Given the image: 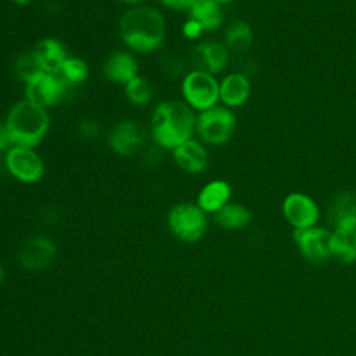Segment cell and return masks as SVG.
I'll return each mask as SVG.
<instances>
[{"label": "cell", "mask_w": 356, "mask_h": 356, "mask_svg": "<svg viewBox=\"0 0 356 356\" xmlns=\"http://www.w3.org/2000/svg\"><path fill=\"white\" fill-rule=\"evenodd\" d=\"M40 68L36 64V60L32 54V51H25L21 53L14 63V72L18 76V79L25 83L28 79H31L35 74H38Z\"/></svg>", "instance_id": "484cf974"}, {"label": "cell", "mask_w": 356, "mask_h": 356, "mask_svg": "<svg viewBox=\"0 0 356 356\" xmlns=\"http://www.w3.org/2000/svg\"><path fill=\"white\" fill-rule=\"evenodd\" d=\"M3 163L11 178L26 185L38 184L46 172L44 160L33 147L13 145L3 154Z\"/></svg>", "instance_id": "52a82bcc"}, {"label": "cell", "mask_w": 356, "mask_h": 356, "mask_svg": "<svg viewBox=\"0 0 356 356\" xmlns=\"http://www.w3.org/2000/svg\"><path fill=\"white\" fill-rule=\"evenodd\" d=\"M58 74L71 88H75L88 81L90 70L82 57L68 56Z\"/></svg>", "instance_id": "cb8c5ba5"}, {"label": "cell", "mask_w": 356, "mask_h": 356, "mask_svg": "<svg viewBox=\"0 0 356 356\" xmlns=\"http://www.w3.org/2000/svg\"><path fill=\"white\" fill-rule=\"evenodd\" d=\"M214 1H217V3L221 4V6H225V4H229V3H232V1H235V0H214Z\"/></svg>", "instance_id": "e575fe53"}, {"label": "cell", "mask_w": 356, "mask_h": 356, "mask_svg": "<svg viewBox=\"0 0 356 356\" xmlns=\"http://www.w3.org/2000/svg\"><path fill=\"white\" fill-rule=\"evenodd\" d=\"M196 113L182 100L165 99L159 102L150 114L149 135L153 145L161 150H172L195 138Z\"/></svg>", "instance_id": "7a4b0ae2"}, {"label": "cell", "mask_w": 356, "mask_h": 356, "mask_svg": "<svg viewBox=\"0 0 356 356\" xmlns=\"http://www.w3.org/2000/svg\"><path fill=\"white\" fill-rule=\"evenodd\" d=\"M146 128L136 120L122 118L117 121L107 135L110 150L120 157H132L145 149Z\"/></svg>", "instance_id": "9c48e42d"}, {"label": "cell", "mask_w": 356, "mask_h": 356, "mask_svg": "<svg viewBox=\"0 0 356 356\" xmlns=\"http://www.w3.org/2000/svg\"><path fill=\"white\" fill-rule=\"evenodd\" d=\"M252 88L249 78L242 72L227 74L220 81V104L228 108H236L243 106L249 96Z\"/></svg>", "instance_id": "ac0fdd59"}, {"label": "cell", "mask_w": 356, "mask_h": 356, "mask_svg": "<svg viewBox=\"0 0 356 356\" xmlns=\"http://www.w3.org/2000/svg\"><path fill=\"white\" fill-rule=\"evenodd\" d=\"M330 248L331 256L343 264H352L356 260V246L352 241V236L332 231Z\"/></svg>", "instance_id": "d4e9b609"}, {"label": "cell", "mask_w": 356, "mask_h": 356, "mask_svg": "<svg viewBox=\"0 0 356 356\" xmlns=\"http://www.w3.org/2000/svg\"><path fill=\"white\" fill-rule=\"evenodd\" d=\"M214 221L224 229L236 231L248 227L252 221V213L241 203L229 202L213 214Z\"/></svg>", "instance_id": "44dd1931"}, {"label": "cell", "mask_w": 356, "mask_h": 356, "mask_svg": "<svg viewBox=\"0 0 356 356\" xmlns=\"http://www.w3.org/2000/svg\"><path fill=\"white\" fill-rule=\"evenodd\" d=\"M167 227L177 239L195 243L200 241L207 231V214L196 203L181 202L170 209Z\"/></svg>", "instance_id": "8992f818"}, {"label": "cell", "mask_w": 356, "mask_h": 356, "mask_svg": "<svg viewBox=\"0 0 356 356\" xmlns=\"http://www.w3.org/2000/svg\"><path fill=\"white\" fill-rule=\"evenodd\" d=\"M331 235L332 232L323 227H310L293 229V241L300 254L313 264H321L331 257Z\"/></svg>", "instance_id": "30bf717a"}, {"label": "cell", "mask_w": 356, "mask_h": 356, "mask_svg": "<svg viewBox=\"0 0 356 356\" xmlns=\"http://www.w3.org/2000/svg\"><path fill=\"white\" fill-rule=\"evenodd\" d=\"M31 51L40 71L50 74H58L64 61L70 56L64 43L53 36L39 39Z\"/></svg>", "instance_id": "2e32d148"}, {"label": "cell", "mask_w": 356, "mask_h": 356, "mask_svg": "<svg viewBox=\"0 0 356 356\" xmlns=\"http://www.w3.org/2000/svg\"><path fill=\"white\" fill-rule=\"evenodd\" d=\"M253 29L245 21H234L224 31V44L229 51L245 53L253 44Z\"/></svg>", "instance_id": "7402d4cb"}, {"label": "cell", "mask_w": 356, "mask_h": 356, "mask_svg": "<svg viewBox=\"0 0 356 356\" xmlns=\"http://www.w3.org/2000/svg\"><path fill=\"white\" fill-rule=\"evenodd\" d=\"M159 3L170 11L181 13V11H188L193 0H159Z\"/></svg>", "instance_id": "f1b7e54d"}, {"label": "cell", "mask_w": 356, "mask_h": 356, "mask_svg": "<svg viewBox=\"0 0 356 356\" xmlns=\"http://www.w3.org/2000/svg\"><path fill=\"white\" fill-rule=\"evenodd\" d=\"M352 241H353V243H355V246H356V232L352 235Z\"/></svg>", "instance_id": "8d00e7d4"}, {"label": "cell", "mask_w": 356, "mask_h": 356, "mask_svg": "<svg viewBox=\"0 0 356 356\" xmlns=\"http://www.w3.org/2000/svg\"><path fill=\"white\" fill-rule=\"evenodd\" d=\"M3 280H4V268H3V266L0 264V282H3Z\"/></svg>", "instance_id": "d590c367"}, {"label": "cell", "mask_w": 356, "mask_h": 356, "mask_svg": "<svg viewBox=\"0 0 356 356\" xmlns=\"http://www.w3.org/2000/svg\"><path fill=\"white\" fill-rule=\"evenodd\" d=\"M78 135L85 140H93L97 139L102 134V125L96 118L92 117H83L78 121L76 125Z\"/></svg>", "instance_id": "4316f807"}, {"label": "cell", "mask_w": 356, "mask_h": 356, "mask_svg": "<svg viewBox=\"0 0 356 356\" xmlns=\"http://www.w3.org/2000/svg\"><path fill=\"white\" fill-rule=\"evenodd\" d=\"M71 89L60 74L39 71L24 83V99L50 110L64 102Z\"/></svg>", "instance_id": "ba28073f"}, {"label": "cell", "mask_w": 356, "mask_h": 356, "mask_svg": "<svg viewBox=\"0 0 356 356\" xmlns=\"http://www.w3.org/2000/svg\"><path fill=\"white\" fill-rule=\"evenodd\" d=\"M232 188L228 181L214 178L206 182L196 196V204L206 213L214 214L231 202Z\"/></svg>", "instance_id": "d6986e66"}, {"label": "cell", "mask_w": 356, "mask_h": 356, "mask_svg": "<svg viewBox=\"0 0 356 356\" xmlns=\"http://www.w3.org/2000/svg\"><path fill=\"white\" fill-rule=\"evenodd\" d=\"M15 6H19V7H25V6H28L32 0H11Z\"/></svg>", "instance_id": "836d02e7"}, {"label": "cell", "mask_w": 356, "mask_h": 356, "mask_svg": "<svg viewBox=\"0 0 356 356\" xmlns=\"http://www.w3.org/2000/svg\"><path fill=\"white\" fill-rule=\"evenodd\" d=\"M124 88L125 99L134 107H146L152 103L153 88L152 83L140 74L131 79Z\"/></svg>", "instance_id": "603a6c76"}, {"label": "cell", "mask_w": 356, "mask_h": 356, "mask_svg": "<svg viewBox=\"0 0 356 356\" xmlns=\"http://www.w3.org/2000/svg\"><path fill=\"white\" fill-rule=\"evenodd\" d=\"M181 96L196 114L220 103V81L216 75L192 68L182 75Z\"/></svg>", "instance_id": "5b68a950"}, {"label": "cell", "mask_w": 356, "mask_h": 356, "mask_svg": "<svg viewBox=\"0 0 356 356\" xmlns=\"http://www.w3.org/2000/svg\"><path fill=\"white\" fill-rule=\"evenodd\" d=\"M186 13L189 18L203 26L204 32H214L224 22L222 6L214 0H193Z\"/></svg>", "instance_id": "ffe728a7"}, {"label": "cell", "mask_w": 356, "mask_h": 356, "mask_svg": "<svg viewBox=\"0 0 356 356\" xmlns=\"http://www.w3.org/2000/svg\"><path fill=\"white\" fill-rule=\"evenodd\" d=\"M4 122L13 145L36 149L49 135L51 118L49 110L21 99L11 104Z\"/></svg>", "instance_id": "3957f363"}, {"label": "cell", "mask_w": 356, "mask_h": 356, "mask_svg": "<svg viewBox=\"0 0 356 356\" xmlns=\"http://www.w3.org/2000/svg\"><path fill=\"white\" fill-rule=\"evenodd\" d=\"M118 1H121V3H124V4H128L129 7L139 6V4H143V3H145V0H118Z\"/></svg>", "instance_id": "d6a6232c"}, {"label": "cell", "mask_w": 356, "mask_h": 356, "mask_svg": "<svg viewBox=\"0 0 356 356\" xmlns=\"http://www.w3.org/2000/svg\"><path fill=\"white\" fill-rule=\"evenodd\" d=\"M236 131V117L234 111L222 104H217L196 114V138L206 146H221L228 143Z\"/></svg>", "instance_id": "277c9868"}, {"label": "cell", "mask_w": 356, "mask_h": 356, "mask_svg": "<svg viewBox=\"0 0 356 356\" xmlns=\"http://www.w3.org/2000/svg\"><path fill=\"white\" fill-rule=\"evenodd\" d=\"M56 245L44 236H35L25 242L21 249V264L33 271L47 268L56 259Z\"/></svg>", "instance_id": "e0dca14e"}, {"label": "cell", "mask_w": 356, "mask_h": 356, "mask_svg": "<svg viewBox=\"0 0 356 356\" xmlns=\"http://www.w3.org/2000/svg\"><path fill=\"white\" fill-rule=\"evenodd\" d=\"M145 152H143V163L147 165V167H154V165H157L159 164V161H160V159H161V149L160 147H157L156 145L150 149H143Z\"/></svg>", "instance_id": "f546056e"}, {"label": "cell", "mask_w": 356, "mask_h": 356, "mask_svg": "<svg viewBox=\"0 0 356 356\" xmlns=\"http://www.w3.org/2000/svg\"><path fill=\"white\" fill-rule=\"evenodd\" d=\"M167 61H168V68H165V70H167V72H171V61H172V63H177V64H179V63H181L177 57H170ZM172 71H174V72H177V74H182V70H179V68H174V67H172ZM182 75H184V74H182Z\"/></svg>", "instance_id": "1f68e13d"}, {"label": "cell", "mask_w": 356, "mask_h": 356, "mask_svg": "<svg viewBox=\"0 0 356 356\" xmlns=\"http://www.w3.org/2000/svg\"><path fill=\"white\" fill-rule=\"evenodd\" d=\"M282 214L293 229H303L317 224L320 210L310 196L302 192H293L284 199Z\"/></svg>", "instance_id": "8fae6325"}, {"label": "cell", "mask_w": 356, "mask_h": 356, "mask_svg": "<svg viewBox=\"0 0 356 356\" xmlns=\"http://www.w3.org/2000/svg\"><path fill=\"white\" fill-rule=\"evenodd\" d=\"M229 61V50L222 42L202 40L192 53L193 68L217 75L222 72Z\"/></svg>", "instance_id": "5bb4252c"}, {"label": "cell", "mask_w": 356, "mask_h": 356, "mask_svg": "<svg viewBox=\"0 0 356 356\" xmlns=\"http://www.w3.org/2000/svg\"><path fill=\"white\" fill-rule=\"evenodd\" d=\"M181 32L188 40H199L203 36V33H206L203 26L197 21H195L189 17L184 21V24L181 26Z\"/></svg>", "instance_id": "83f0119b"}, {"label": "cell", "mask_w": 356, "mask_h": 356, "mask_svg": "<svg viewBox=\"0 0 356 356\" xmlns=\"http://www.w3.org/2000/svg\"><path fill=\"white\" fill-rule=\"evenodd\" d=\"M328 218L334 232L352 236L356 232V195L352 192L338 193L330 206Z\"/></svg>", "instance_id": "9a60e30c"}, {"label": "cell", "mask_w": 356, "mask_h": 356, "mask_svg": "<svg viewBox=\"0 0 356 356\" xmlns=\"http://www.w3.org/2000/svg\"><path fill=\"white\" fill-rule=\"evenodd\" d=\"M13 146L7 125L4 120H0V154H4Z\"/></svg>", "instance_id": "4dcf8cb0"}, {"label": "cell", "mask_w": 356, "mask_h": 356, "mask_svg": "<svg viewBox=\"0 0 356 356\" xmlns=\"http://www.w3.org/2000/svg\"><path fill=\"white\" fill-rule=\"evenodd\" d=\"M102 72L108 82L125 86L131 79L139 75V63L136 54L127 49L114 50L104 58Z\"/></svg>", "instance_id": "4fadbf2b"}, {"label": "cell", "mask_w": 356, "mask_h": 356, "mask_svg": "<svg viewBox=\"0 0 356 356\" xmlns=\"http://www.w3.org/2000/svg\"><path fill=\"white\" fill-rule=\"evenodd\" d=\"M118 35L125 49L134 54H152L165 40V17L160 8L145 3L128 7L120 17Z\"/></svg>", "instance_id": "6da1fadb"}, {"label": "cell", "mask_w": 356, "mask_h": 356, "mask_svg": "<svg viewBox=\"0 0 356 356\" xmlns=\"http://www.w3.org/2000/svg\"><path fill=\"white\" fill-rule=\"evenodd\" d=\"M175 167L189 175L202 174L210 161L207 146L197 138H192L171 150Z\"/></svg>", "instance_id": "7c38bea8"}]
</instances>
